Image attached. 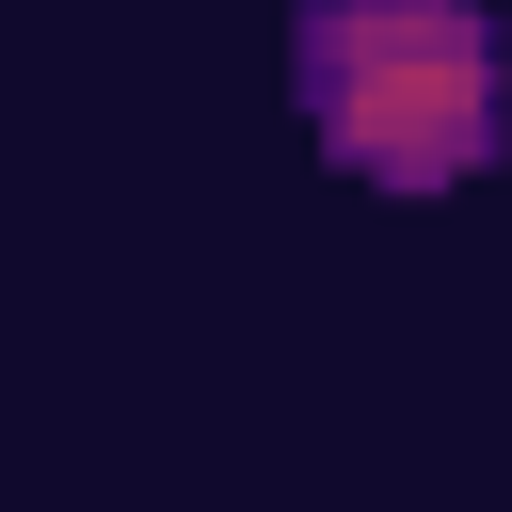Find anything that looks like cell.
<instances>
[{"label": "cell", "instance_id": "cell-1", "mask_svg": "<svg viewBox=\"0 0 512 512\" xmlns=\"http://www.w3.org/2000/svg\"><path fill=\"white\" fill-rule=\"evenodd\" d=\"M288 96H304L320 160L368 192H464L512 144V64H496L480 0H304Z\"/></svg>", "mask_w": 512, "mask_h": 512}]
</instances>
